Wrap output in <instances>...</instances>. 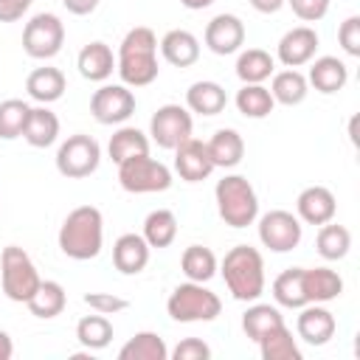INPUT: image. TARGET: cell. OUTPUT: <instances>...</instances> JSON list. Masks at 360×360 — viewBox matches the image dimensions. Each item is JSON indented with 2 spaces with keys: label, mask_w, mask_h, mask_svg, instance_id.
<instances>
[{
  "label": "cell",
  "mask_w": 360,
  "mask_h": 360,
  "mask_svg": "<svg viewBox=\"0 0 360 360\" xmlns=\"http://www.w3.org/2000/svg\"><path fill=\"white\" fill-rule=\"evenodd\" d=\"M115 70L127 87H146L158 79V37L146 25H135L124 34L115 56Z\"/></svg>",
  "instance_id": "6da1fadb"
},
{
  "label": "cell",
  "mask_w": 360,
  "mask_h": 360,
  "mask_svg": "<svg viewBox=\"0 0 360 360\" xmlns=\"http://www.w3.org/2000/svg\"><path fill=\"white\" fill-rule=\"evenodd\" d=\"M56 239H59V250L68 259H76V262L96 259L101 253V245H104V217H101V211L96 205L73 208L65 217Z\"/></svg>",
  "instance_id": "7a4b0ae2"
},
{
  "label": "cell",
  "mask_w": 360,
  "mask_h": 360,
  "mask_svg": "<svg viewBox=\"0 0 360 360\" xmlns=\"http://www.w3.org/2000/svg\"><path fill=\"white\" fill-rule=\"evenodd\" d=\"M217 270L222 273L225 287L236 301H259L264 292V259L250 245L231 248Z\"/></svg>",
  "instance_id": "3957f363"
},
{
  "label": "cell",
  "mask_w": 360,
  "mask_h": 360,
  "mask_svg": "<svg viewBox=\"0 0 360 360\" xmlns=\"http://www.w3.org/2000/svg\"><path fill=\"white\" fill-rule=\"evenodd\" d=\"M214 197H217L219 219L225 225H231V228H248V225L256 222V217H259V197H256V188L250 186L248 177H242V174H225L222 180H217Z\"/></svg>",
  "instance_id": "277c9868"
},
{
  "label": "cell",
  "mask_w": 360,
  "mask_h": 360,
  "mask_svg": "<svg viewBox=\"0 0 360 360\" xmlns=\"http://www.w3.org/2000/svg\"><path fill=\"white\" fill-rule=\"evenodd\" d=\"M166 312L172 315V321H180V323H200V321L208 323L222 312V301L205 284L183 281L172 290L166 301Z\"/></svg>",
  "instance_id": "5b68a950"
},
{
  "label": "cell",
  "mask_w": 360,
  "mask_h": 360,
  "mask_svg": "<svg viewBox=\"0 0 360 360\" xmlns=\"http://www.w3.org/2000/svg\"><path fill=\"white\" fill-rule=\"evenodd\" d=\"M39 281L42 278L37 273V264L31 262V256L20 245L3 248V253H0V284H3L6 298L17 301V304H25L37 292Z\"/></svg>",
  "instance_id": "8992f818"
},
{
  "label": "cell",
  "mask_w": 360,
  "mask_h": 360,
  "mask_svg": "<svg viewBox=\"0 0 360 360\" xmlns=\"http://www.w3.org/2000/svg\"><path fill=\"white\" fill-rule=\"evenodd\" d=\"M118 183L129 194H155V191H166L172 186V172L166 163H160L149 155H135V158L118 163Z\"/></svg>",
  "instance_id": "52a82bcc"
},
{
  "label": "cell",
  "mask_w": 360,
  "mask_h": 360,
  "mask_svg": "<svg viewBox=\"0 0 360 360\" xmlns=\"http://www.w3.org/2000/svg\"><path fill=\"white\" fill-rule=\"evenodd\" d=\"M101 163V146L93 135L76 132L68 141L59 143L56 149V172L68 180H82L90 177Z\"/></svg>",
  "instance_id": "ba28073f"
},
{
  "label": "cell",
  "mask_w": 360,
  "mask_h": 360,
  "mask_svg": "<svg viewBox=\"0 0 360 360\" xmlns=\"http://www.w3.org/2000/svg\"><path fill=\"white\" fill-rule=\"evenodd\" d=\"M65 45V22L51 14L39 11L34 14L22 28V51L31 59H53Z\"/></svg>",
  "instance_id": "9c48e42d"
},
{
  "label": "cell",
  "mask_w": 360,
  "mask_h": 360,
  "mask_svg": "<svg viewBox=\"0 0 360 360\" xmlns=\"http://www.w3.org/2000/svg\"><path fill=\"white\" fill-rule=\"evenodd\" d=\"M301 236H304V225L292 211L276 208L259 219V242L264 248H270L273 253H287V250L298 248Z\"/></svg>",
  "instance_id": "30bf717a"
},
{
  "label": "cell",
  "mask_w": 360,
  "mask_h": 360,
  "mask_svg": "<svg viewBox=\"0 0 360 360\" xmlns=\"http://www.w3.org/2000/svg\"><path fill=\"white\" fill-rule=\"evenodd\" d=\"M191 129H194L191 112L180 104L158 107L149 121V135L160 149H177L186 138H191Z\"/></svg>",
  "instance_id": "8fae6325"
},
{
  "label": "cell",
  "mask_w": 360,
  "mask_h": 360,
  "mask_svg": "<svg viewBox=\"0 0 360 360\" xmlns=\"http://www.w3.org/2000/svg\"><path fill=\"white\" fill-rule=\"evenodd\" d=\"M90 112L98 124H124L135 112V93L127 84H101L90 98Z\"/></svg>",
  "instance_id": "7c38bea8"
},
{
  "label": "cell",
  "mask_w": 360,
  "mask_h": 360,
  "mask_svg": "<svg viewBox=\"0 0 360 360\" xmlns=\"http://www.w3.org/2000/svg\"><path fill=\"white\" fill-rule=\"evenodd\" d=\"M321 39H318V31L309 28V25H295L290 28L278 45H276V59L284 65V68H301L307 62L315 59V51H318Z\"/></svg>",
  "instance_id": "4fadbf2b"
},
{
  "label": "cell",
  "mask_w": 360,
  "mask_h": 360,
  "mask_svg": "<svg viewBox=\"0 0 360 360\" xmlns=\"http://www.w3.org/2000/svg\"><path fill=\"white\" fill-rule=\"evenodd\" d=\"M205 45L217 56H231L245 45V22L236 14H217L205 25Z\"/></svg>",
  "instance_id": "5bb4252c"
},
{
  "label": "cell",
  "mask_w": 360,
  "mask_h": 360,
  "mask_svg": "<svg viewBox=\"0 0 360 360\" xmlns=\"http://www.w3.org/2000/svg\"><path fill=\"white\" fill-rule=\"evenodd\" d=\"M338 321L323 304H304L295 321V332L309 346H326L335 338Z\"/></svg>",
  "instance_id": "9a60e30c"
},
{
  "label": "cell",
  "mask_w": 360,
  "mask_h": 360,
  "mask_svg": "<svg viewBox=\"0 0 360 360\" xmlns=\"http://www.w3.org/2000/svg\"><path fill=\"white\" fill-rule=\"evenodd\" d=\"M174 172L186 180V183H200L214 172V163L208 158V146L200 138H186L177 149H174Z\"/></svg>",
  "instance_id": "2e32d148"
},
{
  "label": "cell",
  "mask_w": 360,
  "mask_h": 360,
  "mask_svg": "<svg viewBox=\"0 0 360 360\" xmlns=\"http://www.w3.org/2000/svg\"><path fill=\"white\" fill-rule=\"evenodd\" d=\"M295 211H298V219L301 222H307V225H323V222H332L335 219L338 202H335V194L326 186H307L298 194V200H295Z\"/></svg>",
  "instance_id": "e0dca14e"
},
{
  "label": "cell",
  "mask_w": 360,
  "mask_h": 360,
  "mask_svg": "<svg viewBox=\"0 0 360 360\" xmlns=\"http://www.w3.org/2000/svg\"><path fill=\"white\" fill-rule=\"evenodd\" d=\"M149 245L141 233H121L112 245V264L124 276H138L149 264Z\"/></svg>",
  "instance_id": "ac0fdd59"
},
{
  "label": "cell",
  "mask_w": 360,
  "mask_h": 360,
  "mask_svg": "<svg viewBox=\"0 0 360 360\" xmlns=\"http://www.w3.org/2000/svg\"><path fill=\"white\" fill-rule=\"evenodd\" d=\"M76 68L79 73L87 79V82H107L115 70V56H112V48L101 39L96 42H87L79 56H76Z\"/></svg>",
  "instance_id": "d6986e66"
},
{
  "label": "cell",
  "mask_w": 360,
  "mask_h": 360,
  "mask_svg": "<svg viewBox=\"0 0 360 360\" xmlns=\"http://www.w3.org/2000/svg\"><path fill=\"white\" fill-rule=\"evenodd\" d=\"M301 278H304V292L309 304H326L340 298L343 292V278L332 267H304Z\"/></svg>",
  "instance_id": "ffe728a7"
},
{
  "label": "cell",
  "mask_w": 360,
  "mask_h": 360,
  "mask_svg": "<svg viewBox=\"0 0 360 360\" xmlns=\"http://www.w3.org/2000/svg\"><path fill=\"white\" fill-rule=\"evenodd\" d=\"M158 45H160L163 59L169 65H174V68H191L200 59V39L191 31H186V28L166 31Z\"/></svg>",
  "instance_id": "44dd1931"
},
{
  "label": "cell",
  "mask_w": 360,
  "mask_h": 360,
  "mask_svg": "<svg viewBox=\"0 0 360 360\" xmlns=\"http://www.w3.org/2000/svg\"><path fill=\"white\" fill-rule=\"evenodd\" d=\"M307 82H309L318 93L332 96V93H338V90L346 87V82H349V68H346V62L338 59V56H318V59H312V65H309Z\"/></svg>",
  "instance_id": "7402d4cb"
},
{
  "label": "cell",
  "mask_w": 360,
  "mask_h": 360,
  "mask_svg": "<svg viewBox=\"0 0 360 360\" xmlns=\"http://www.w3.org/2000/svg\"><path fill=\"white\" fill-rule=\"evenodd\" d=\"M228 104V93L219 82H211V79H202V82H194L188 90H186V110L188 112H197V115H219Z\"/></svg>",
  "instance_id": "603a6c76"
},
{
  "label": "cell",
  "mask_w": 360,
  "mask_h": 360,
  "mask_svg": "<svg viewBox=\"0 0 360 360\" xmlns=\"http://www.w3.org/2000/svg\"><path fill=\"white\" fill-rule=\"evenodd\" d=\"M22 138L34 149H45V146L56 143V138H59V118H56V112H51L48 104L31 107L28 121L22 127Z\"/></svg>",
  "instance_id": "cb8c5ba5"
},
{
  "label": "cell",
  "mask_w": 360,
  "mask_h": 360,
  "mask_svg": "<svg viewBox=\"0 0 360 360\" xmlns=\"http://www.w3.org/2000/svg\"><path fill=\"white\" fill-rule=\"evenodd\" d=\"M205 146L214 169H233L245 158V141L236 129H217Z\"/></svg>",
  "instance_id": "d4e9b609"
},
{
  "label": "cell",
  "mask_w": 360,
  "mask_h": 360,
  "mask_svg": "<svg viewBox=\"0 0 360 360\" xmlns=\"http://www.w3.org/2000/svg\"><path fill=\"white\" fill-rule=\"evenodd\" d=\"M65 73L59 70V68H37V70H31L28 73V79H25V90H28V96L34 98V101H39V104H53V101H59L62 96H65Z\"/></svg>",
  "instance_id": "484cf974"
},
{
  "label": "cell",
  "mask_w": 360,
  "mask_h": 360,
  "mask_svg": "<svg viewBox=\"0 0 360 360\" xmlns=\"http://www.w3.org/2000/svg\"><path fill=\"white\" fill-rule=\"evenodd\" d=\"M267 90H270L273 101H278L284 107H295V104H301L307 98L309 82H307V76L298 68H287V70L273 73V82H270Z\"/></svg>",
  "instance_id": "4316f807"
},
{
  "label": "cell",
  "mask_w": 360,
  "mask_h": 360,
  "mask_svg": "<svg viewBox=\"0 0 360 360\" xmlns=\"http://www.w3.org/2000/svg\"><path fill=\"white\" fill-rule=\"evenodd\" d=\"M276 73V59L264 48H248L236 59V76L242 84H264Z\"/></svg>",
  "instance_id": "83f0119b"
},
{
  "label": "cell",
  "mask_w": 360,
  "mask_h": 360,
  "mask_svg": "<svg viewBox=\"0 0 360 360\" xmlns=\"http://www.w3.org/2000/svg\"><path fill=\"white\" fill-rule=\"evenodd\" d=\"M217 267H219V262H217L214 250L205 248V245H188L183 250V256H180V270H183V276L188 281L205 284V281H211L217 276Z\"/></svg>",
  "instance_id": "f1b7e54d"
},
{
  "label": "cell",
  "mask_w": 360,
  "mask_h": 360,
  "mask_svg": "<svg viewBox=\"0 0 360 360\" xmlns=\"http://www.w3.org/2000/svg\"><path fill=\"white\" fill-rule=\"evenodd\" d=\"M68 304V295H65V287L59 281H39L37 292L25 301V307L31 309V315L42 318V321H51L56 315H62Z\"/></svg>",
  "instance_id": "f546056e"
},
{
  "label": "cell",
  "mask_w": 360,
  "mask_h": 360,
  "mask_svg": "<svg viewBox=\"0 0 360 360\" xmlns=\"http://www.w3.org/2000/svg\"><path fill=\"white\" fill-rule=\"evenodd\" d=\"M118 360H169V346L158 332H135L118 349Z\"/></svg>",
  "instance_id": "4dcf8cb0"
},
{
  "label": "cell",
  "mask_w": 360,
  "mask_h": 360,
  "mask_svg": "<svg viewBox=\"0 0 360 360\" xmlns=\"http://www.w3.org/2000/svg\"><path fill=\"white\" fill-rule=\"evenodd\" d=\"M107 152L112 158V163H124L135 155H149V138L138 129V127H118L110 135Z\"/></svg>",
  "instance_id": "1f68e13d"
},
{
  "label": "cell",
  "mask_w": 360,
  "mask_h": 360,
  "mask_svg": "<svg viewBox=\"0 0 360 360\" xmlns=\"http://www.w3.org/2000/svg\"><path fill=\"white\" fill-rule=\"evenodd\" d=\"M141 236L146 239L149 248H158V250L169 248L174 242V236H177V217H174V211H169V208L149 211L146 219H143V233Z\"/></svg>",
  "instance_id": "d6a6232c"
},
{
  "label": "cell",
  "mask_w": 360,
  "mask_h": 360,
  "mask_svg": "<svg viewBox=\"0 0 360 360\" xmlns=\"http://www.w3.org/2000/svg\"><path fill=\"white\" fill-rule=\"evenodd\" d=\"M301 270L304 267H290L284 273H278L273 278V301L278 307H287V309H301L307 301V292H304V278H301Z\"/></svg>",
  "instance_id": "836d02e7"
},
{
  "label": "cell",
  "mask_w": 360,
  "mask_h": 360,
  "mask_svg": "<svg viewBox=\"0 0 360 360\" xmlns=\"http://www.w3.org/2000/svg\"><path fill=\"white\" fill-rule=\"evenodd\" d=\"M256 346H259L262 360H301L298 340L292 338V332L287 329V323L270 329Z\"/></svg>",
  "instance_id": "e575fe53"
},
{
  "label": "cell",
  "mask_w": 360,
  "mask_h": 360,
  "mask_svg": "<svg viewBox=\"0 0 360 360\" xmlns=\"http://www.w3.org/2000/svg\"><path fill=\"white\" fill-rule=\"evenodd\" d=\"M352 248V233L346 225H335V222H323L318 236H315V250L321 253V259L326 262H340L346 259Z\"/></svg>",
  "instance_id": "d590c367"
},
{
  "label": "cell",
  "mask_w": 360,
  "mask_h": 360,
  "mask_svg": "<svg viewBox=\"0 0 360 360\" xmlns=\"http://www.w3.org/2000/svg\"><path fill=\"white\" fill-rule=\"evenodd\" d=\"M281 323H284V318H281L278 307H273V304H250L242 315V332L253 343H259L270 329H276Z\"/></svg>",
  "instance_id": "8d00e7d4"
},
{
  "label": "cell",
  "mask_w": 360,
  "mask_h": 360,
  "mask_svg": "<svg viewBox=\"0 0 360 360\" xmlns=\"http://www.w3.org/2000/svg\"><path fill=\"white\" fill-rule=\"evenodd\" d=\"M76 340L82 343V349H90V352H98V349L110 346V340H112V323H110V318L101 315V312L84 315L76 323Z\"/></svg>",
  "instance_id": "74e56055"
},
{
  "label": "cell",
  "mask_w": 360,
  "mask_h": 360,
  "mask_svg": "<svg viewBox=\"0 0 360 360\" xmlns=\"http://www.w3.org/2000/svg\"><path fill=\"white\" fill-rule=\"evenodd\" d=\"M236 110L245 115V118H267L276 107L270 90L264 84H242L236 90Z\"/></svg>",
  "instance_id": "f35d334b"
},
{
  "label": "cell",
  "mask_w": 360,
  "mask_h": 360,
  "mask_svg": "<svg viewBox=\"0 0 360 360\" xmlns=\"http://www.w3.org/2000/svg\"><path fill=\"white\" fill-rule=\"evenodd\" d=\"M31 107L22 98H6L0 101V138L3 141H14L22 135V127L28 121Z\"/></svg>",
  "instance_id": "ab89813d"
},
{
  "label": "cell",
  "mask_w": 360,
  "mask_h": 360,
  "mask_svg": "<svg viewBox=\"0 0 360 360\" xmlns=\"http://www.w3.org/2000/svg\"><path fill=\"white\" fill-rule=\"evenodd\" d=\"M93 312H101V315H115V312H124L129 307L127 298H118L112 292H84L82 298Z\"/></svg>",
  "instance_id": "60d3db41"
},
{
  "label": "cell",
  "mask_w": 360,
  "mask_h": 360,
  "mask_svg": "<svg viewBox=\"0 0 360 360\" xmlns=\"http://www.w3.org/2000/svg\"><path fill=\"white\" fill-rule=\"evenodd\" d=\"M338 42L349 56H360V17L352 14L338 28Z\"/></svg>",
  "instance_id": "b9f144b4"
},
{
  "label": "cell",
  "mask_w": 360,
  "mask_h": 360,
  "mask_svg": "<svg viewBox=\"0 0 360 360\" xmlns=\"http://www.w3.org/2000/svg\"><path fill=\"white\" fill-rule=\"evenodd\" d=\"M169 357H174V360H208L211 357V346L205 340H200V338H183L169 352Z\"/></svg>",
  "instance_id": "7bdbcfd3"
},
{
  "label": "cell",
  "mask_w": 360,
  "mask_h": 360,
  "mask_svg": "<svg viewBox=\"0 0 360 360\" xmlns=\"http://www.w3.org/2000/svg\"><path fill=\"white\" fill-rule=\"evenodd\" d=\"M287 6L292 8V14L304 22H318L326 17L329 11V0H287Z\"/></svg>",
  "instance_id": "ee69618b"
},
{
  "label": "cell",
  "mask_w": 360,
  "mask_h": 360,
  "mask_svg": "<svg viewBox=\"0 0 360 360\" xmlns=\"http://www.w3.org/2000/svg\"><path fill=\"white\" fill-rule=\"evenodd\" d=\"M34 0H0V22H17Z\"/></svg>",
  "instance_id": "f6af8a7d"
},
{
  "label": "cell",
  "mask_w": 360,
  "mask_h": 360,
  "mask_svg": "<svg viewBox=\"0 0 360 360\" xmlns=\"http://www.w3.org/2000/svg\"><path fill=\"white\" fill-rule=\"evenodd\" d=\"M65 3V8L70 11V14H76V17H87V14H93L96 8H98V0H62Z\"/></svg>",
  "instance_id": "bcb514c9"
},
{
  "label": "cell",
  "mask_w": 360,
  "mask_h": 360,
  "mask_svg": "<svg viewBox=\"0 0 360 360\" xmlns=\"http://www.w3.org/2000/svg\"><path fill=\"white\" fill-rule=\"evenodd\" d=\"M259 14H276L287 0H248Z\"/></svg>",
  "instance_id": "7dc6e473"
},
{
  "label": "cell",
  "mask_w": 360,
  "mask_h": 360,
  "mask_svg": "<svg viewBox=\"0 0 360 360\" xmlns=\"http://www.w3.org/2000/svg\"><path fill=\"white\" fill-rule=\"evenodd\" d=\"M11 354H14V343H11L8 332L0 329V360H11Z\"/></svg>",
  "instance_id": "c3c4849f"
},
{
  "label": "cell",
  "mask_w": 360,
  "mask_h": 360,
  "mask_svg": "<svg viewBox=\"0 0 360 360\" xmlns=\"http://www.w3.org/2000/svg\"><path fill=\"white\" fill-rule=\"evenodd\" d=\"M214 0H180V6H186V8H191V11H200V8H208Z\"/></svg>",
  "instance_id": "681fc988"
}]
</instances>
